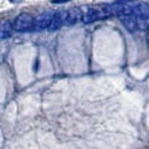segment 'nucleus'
Listing matches in <instances>:
<instances>
[{"label": "nucleus", "mask_w": 149, "mask_h": 149, "mask_svg": "<svg viewBox=\"0 0 149 149\" xmlns=\"http://www.w3.org/2000/svg\"><path fill=\"white\" fill-rule=\"evenodd\" d=\"M35 22L36 20L34 16L30 14H20L14 21V30L19 32H24V31H30L35 30Z\"/></svg>", "instance_id": "f257e3e1"}, {"label": "nucleus", "mask_w": 149, "mask_h": 149, "mask_svg": "<svg viewBox=\"0 0 149 149\" xmlns=\"http://www.w3.org/2000/svg\"><path fill=\"white\" fill-rule=\"evenodd\" d=\"M54 11H45L42 14H40L39 17L36 19L35 22V30H44V29H49L51 25L54 17Z\"/></svg>", "instance_id": "f03ea898"}, {"label": "nucleus", "mask_w": 149, "mask_h": 149, "mask_svg": "<svg viewBox=\"0 0 149 149\" xmlns=\"http://www.w3.org/2000/svg\"><path fill=\"white\" fill-rule=\"evenodd\" d=\"M65 22H66V11H63V10L56 11L54 14V17H52V21H51V25L49 27V30L50 31L58 30Z\"/></svg>", "instance_id": "7ed1b4c3"}, {"label": "nucleus", "mask_w": 149, "mask_h": 149, "mask_svg": "<svg viewBox=\"0 0 149 149\" xmlns=\"http://www.w3.org/2000/svg\"><path fill=\"white\" fill-rule=\"evenodd\" d=\"M118 19L122 21V24L129 32H134L138 30V22H137L136 15H125V16H120Z\"/></svg>", "instance_id": "20e7f679"}, {"label": "nucleus", "mask_w": 149, "mask_h": 149, "mask_svg": "<svg viewBox=\"0 0 149 149\" xmlns=\"http://www.w3.org/2000/svg\"><path fill=\"white\" fill-rule=\"evenodd\" d=\"M81 15H82V14H81V11H80V9H78V8L68 9V10L66 11V22H65V24L68 25V26L74 25L78 20H80Z\"/></svg>", "instance_id": "39448f33"}, {"label": "nucleus", "mask_w": 149, "mask_h": 149, "mask_svg": "<svg viewBox=\"0 0 149 149\" xmlns=\"http://www.w3.org/2000/svg\"><path fill=\"white\" fill-rule=\"evenodd\" d=\"M11 27L14 29V26L10 25L9 21H5L1 24V30H0V34H1V39H8L11 35Z\"/></svg>", "instance_id": "423d86ee"}, {"label": "nucleus", "mask_w": 149, "mask_h": 149, "mask_svg": "<svg viewBox=\"0 0 149 149\" xmlns=\"http://www.w3.org/2000/svg\"><path fill=\"white\" fill-rule=\"evenodd\" d=\"M66 1H71V0H51V3H54V4H61Z\"/></svg>", "instance_id": "0eeeda50"}, {"label": "nucleus", "mask_w": 149, "mask_h": 149, "mask_svg": "<svg viewBox=\"0 0 149 149\" xmlns=\"http://www.w3.org/2000/svg\"><path fill=\"white\" fill-rule=\"evenodd\" d=\"M11 3H19V1H21V0H10Z\"/></svg>", "instance_id": "6e6552de"}]
</instances>
